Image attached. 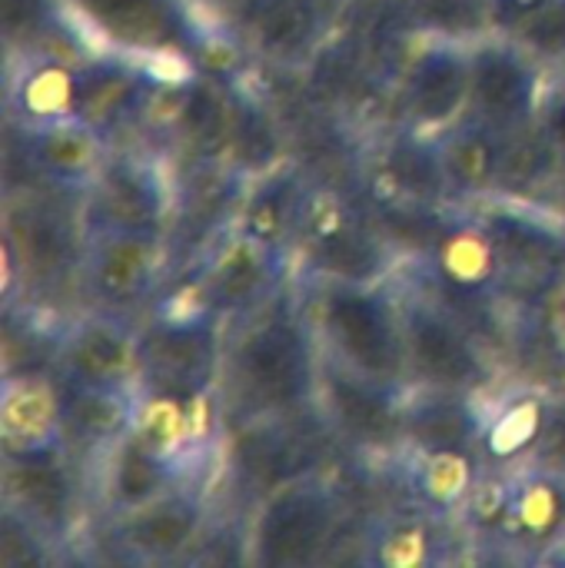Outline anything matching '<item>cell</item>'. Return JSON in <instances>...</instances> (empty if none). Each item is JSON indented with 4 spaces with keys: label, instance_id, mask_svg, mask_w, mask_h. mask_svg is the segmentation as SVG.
I'll return each instance as SVG.
<instances>
[{
    "label": "cell",
    "instance_id": "cell-1",
    "mask_svg": "<svg viewBox=\"0 0 565 568\" xmlns=\"http://www.w3.org/2000/svg\"><path fill=\"white\" fill-rule=\"evenodd\" d=\"M316 333L300 306L273 296L236 320L223 356V389L243 419H283L300 413L320 386Z\"/></svg>",
    "mask_w": 565,
    "mask_h": 568
},
{
    "label": "cell",
    "instance_id": "cell-2",
    "mask_svg": "<svg viewBox=\"0 0 565 568\" xmlns=\"http://www.w3.org/2000/svg\"><path fill=\"white\" fill-rule=\"evenodd\" d=\"M306 316L323 356L383 386L413 389L400 300L380 283L316 280Z\"/></svg>",
    "mask_w": 565,
    "mask_h": 568
},
{
    "label": "cell",
    "instance_id": "cell-3",
    "mask_svg": "<svg viewBox=\"0 0 565 568\" xmlns=\"http://www.w3.org/2000/svg\"><path fill=\"white\" fill-rule=\"evenodd\" d=\"M426 290L473 333L490 323L503 293V266L476 210H450L436 240L420 256Z\"/></svg>",
    "mask_w": 565,
    "mask_h": 568
},
{
    "label": "cell",
    "instance_id": "cell-4",
    "mask_svg": "<svg viewBox=\"0 0 565 568\" xmlns=\"http://www.w3.org/2000/svg\"><path fill=\"white\" fill-rule=\"evenodd\" d=\"M313 280L383 283L393 270V243L380 223L340 193L306 190L296 250Z\"/></svg>",
    "mask_w": 565,
    "mask_h": 568
},
{
    "label": "cell",
    "instance_id": "cell-5",
    "mask_svg": "<svg viewBox=\"0 0 565 568\" xmlns=\"http://www.w3.org/2000/svg\"><path fill=\"white\" fill-rule=\"evenodd\" d=\"M67 13L103 47L137 60H196L210 40L186 0H63Z\"/></svg>",
    "mask_w": 565,
    "mask_h": 568
},
{
    "label": "cell",
    "instance_id": "cell-6",
    "mask_svg": "<svg viewBox=\"0 0 565 568\" xmlns=\"http://www.w3.org/2000/svg\"><path fill=\"white\" fill-rule=\"evenodd\" d=\"M403 339L413 386H436L453 393H486L496 369L476 343V333L446 310L426 286L400 300Z\"/></svg>",
    "mask_w": 565,
    "mask_h": 568
},
{
    "label": "cell",
    "instance_id": "cell-7",
    "mask_svg": "<svg viewBox=\"0 0 565 568\" xmlns=\"http://www.w3.org/2000/svg\"><path fill=\"white\" fill-rule=\"evenodd\" d=\"M476 213L503 266V293L513 303H539L565 280V220L519 200H483Z\"/></svg>",
    "mask_w": 565,
    "mask_h": 568
},
{
    "label": "cell",
    "instance_id": "cell-8",
    "mask_svg": "<svg viewBox=\"0 0 565 568\" xmlns=\"http://www.w3.org/2000/svg\"><path fill=\"white\" fill-rule=\"evenodd\" d=\"M340 529V496L316 476L270 489L256 513L250 549L263 568H310L333 546Z\"/></svg>",
    "mask_w": 565,
    "mask_h": 568
},
{
    "label": "cell",
    "instance_id": "cell-9",
    "mask_svg": "<svg viewBox=\"0 0 565 568\" xmlns=\"http://www.w3.org/2000/svg\"><path fill=\"white\" fill-rule=\"evenodd\" d=\"M220 323V316L200 306L180 310L167 303L140 329V386L173 393H216L226 356Z\"/></svg>",
    "mask_w": 565,
    "mask_h": 568
},
{
    "label": "cell",
    "instance_id": "cell-10",
    "mask_svg": "<svg viewBox=\"0 0 565 568\" xmlns=\"http://www.w3.org/2000/svg\"><path fill=\"white\" fill-rule=\"evenodd\" d=\"M290 270V253L273 250L240 226L216 236L190 276V286L200 306L220 320L246 316L280 296Z\"/></svg>",
    "mask_w": 565,
    "mask_h": 568
},
{
    "label": "cell",
    "instance_id": "cell-11",
    "mask_svg": "<svg viewBox=\"0 0 565 568\" xmlns=\"http://www.w3.org/2000/svg\"><path fill=\"white\" fill-rule=\"evenodd\" d=\"M406 393L366 379L330 356L320 363L316 396L330 426L366 453L406 449Z\"/></svg>",
    "mask_w": 565,
    "mask_h": 568
},
{
    "label": "cell",
    "instance_id": "cell-12",
    "mask_svg": "<svg viewBox=\"0 0 565 568\" xmlns=\"http://www.w3.org/2000/svg\"><path fill=\"white\" fill-rule=\"evenodd\" d=\"M543 93L539 60L516 40L486 33L470 43V113L513 130L539 116Z\"/></svg>",
    "mask_w": 565,
    "mask_h": 568
},
{
    "label": "cell",
    "instance_id": "cell-13",
    "mask_svg": "<svg viewBox=\"0 0 565 568\" xmlns=\"http://www.w3.org/2000/svg\"><path fill=\"white\" fill-rule=\"evenodd\" d=\"M167 233L150 230H93L87 233L80 280L90 300L107 313L140 306L160 283Z\"/></svg>",
    "mask_w": 565,
    "mask_h": 568
},
{
    "label": "cell",
    "instance_id": "cell-14",
    "mask_svg": "<svg viewBox=\"0 0 565 568\" xmlns=\"http://www.w3.org/2000/svg\"><path fill=\"white\" fill-rule=\"evenodd\" d=\"M170 186L157 160L137 153H110L107 166L83 193L80 223L93 230H150L163 233L170 220Z\"/></svg>",
    "mask_w": 565,
    "mask_h": 568
},
{
    "label": "cell",
    "instance_id": "cell-15",
    "mask_svg": "<svg viewBox=\"0 0 565 568\" xmlns=\"http://www.w3.org/2000/svg\"><path fill=\"white\" fill-rule=\"evenodd\" d=\"M73 453L60 446L3 453V506L33 523L50 542H63L80 516Z\"/></svg>",
    "mask_w": 565,
    "mask_h": 568
},
{
    "label": "cell",
    "instance_id": "cell-16",
    "mask_svg": "<svg viewBox=\"0 0 565 568\" xmlns=\"http://www.w3.org/2000/svg\"><path fill=\"white\" fill-rule=\"evenodd\" d=\"M57 379L93 386H140V329L120 313H93L70 323L57 339Z\"/></svg>",
    "mask_w": 565,
    "mask_h": 568
},
{
    "label": "cell",
    "instance_id": "cell-17",
    "mask_svg": "<svg viewBox=\"0 0 565 568\" xmlns=\"http://www.w3.org/2000/svg\"><path fill=\"white\" fill-rule=\"evenodd\" d=\"M7 270H20V280L53 283L83 263V246L77 240L73 220L43 200H10L3 220Z\"/></svg>",
    "mask_w": 565,
    "mask_h": 568
},
{
    "label": "cell",
    "instance_id": "cell-18",
    "mask_svg": "<svg viewBox=\"0 0 565 568\" xmlns=\"http://www.w3.org/2000/svg\"><path fill=\"white\" fill-rule=\"evenodd\" d=\"M23 166L50 190L87 193L110 160V136L77 116L47 123H17Z\"/></svg>",
    "mask_w": 565,
    "mask_h": 568
},
{
    "label": "cell",
    "instance_id": "cell-19",
    "mask_svg": "<svg viewBox=\"0 0 565 568\" xmlns=\"http://www.w3.org/2000/svg\"><path fill=\"white\" fill-rule=\"evenodd\" d=\"M403 103L413 130H446L470 113V43L433 37L410 63Z\"/></svg>",
    "mask_w": 565,
    "mask_h": 568
},
{
    "label": "cell",
    "instance_id": "cell-20",
    "mask_svg": "<svg viewBox=\"0 0 565 568\" xmlns=\"http://www.w3.org/2000/svg\"><path fill=\"white\" fill-rule=\"evenodd\" d=\"M153 90H157V77L143 63H137V57L117 50L93 60L83 57L77 70L73 116L113 140V133L140 120Z\"/></svg>",
    "mask_w": 565,
    "mask_h": 568
},
{
    "label": "cell",
    "instance_id": "cell-21",
    "mask_svg": "<svg viewBox=\"0 0 565 568\" xmlns=\"http://www.w3.org/2000/svg\"><path fill=\"white\" fill-rule=\"evenodd\" d=\"M206 523V503L196 486H176L163 496L117 516V542L147 562H173L196 546Z\"/></svg>",
    "mask_w": 565,
    "mask_h": 568
},
{
    "label": "cell",
    "instance_id": "cell-22",
    "mask_svg": "<svg viewBox=\"0 0 565 568\" xmlns=\"http://www.w3.org/2000/svg\"><path fill=\"white\" fill-rule=\"evenodd\" d=\"M60 433L73 456H103L123 436H130L140 386H93L60 379Z\"/></svg>",
    "mask_w": 565,
    "mask_h": 568
},
{
    "label": "cell",
    "instance_id": "cell-23",
    "mask_svg": "<svg viewBox=\"0 0 565 568\" xmlns=\"http://www.w3.org/2000/svg\"><path fill=\"white\" fill-rule=\"evenodd\" d=\"M565 536V479L519 466L513 469L509 513L500 546L529 559H549Z\"/></svg>",
    "mask_w": 565,
    "mask_h": 568
},
{
    "label": "cell",
    "instance_id": "cell-24",
    "mask_svg": "<svg viewBox=\"0 0 565 568\" xmlns=\"http://www.w3.org/2000/svg\"><path fill=\"white\" fill-rule=\"evenodd\" d=\"M443 173L456 203H483L500 193L503 176V130L476 113L460 116L436 133Z\"/></svg>",
    "mask_w": 565,
    "mask_h": 568
},
{
    "label": "cell",
    "instance_id": "cell-25",
    "mask_svg": "<svg viewBox=\"0 0 565 568\" xmlns=\"http://www.w3.org/2000/svg\"><path fill=\"white\" fill-rule=\"evenodd\" d=\"M486 416L470 393L413 386L406 393V449L416 453H476ZM483 459V456H480Z\"/></svg>",
    "mask_w": 565,
    "mask_h": 568
},
{
    "label": "cell",
    "instance_id": "cell-26",
    "mask_svg": "<svg viewBox=\"0 0 565 568\" xmlns=\"http://www.w3.org/2000/svg\"><path fill=\"white\" fill-rule=\"evenodd\" d=\"M80 60L83 57L53 50H23L7 83V110L13 123H47L73 116Z\"/></svg>",
    "mask_w": 565,
    "mask_h": 568
},
{
    "label": "cell",
    "instance_id": "cell-27",
    "mask_svg": "<svg viewBox=\"0 0 565 568\" xmlns=\"http://www.w3.org/2000/svg\"><path fill=\"white\" fill-rule=\"evenodd\" d=\"M100 496L107 503V509L113 516H123L157 496H163L167 489L176 486H190L180 479V473L160 459L153 449H147L133 433L123 436L117 446H110L100 456Z\"/></svg>",
    "mask_w": 565,
    "mask_h": 568
},
{
    "label": "cell",
    "instance_id": "cell-28",
    "mask_svg": "<svg viewBox=\"0 0 565 568\" xmlns=\"http://www.w3.org/2000/svg\"><path fill=\"white\" fill-rule=\"evenodd\" d=\"M3 453H33L60 446V389L47 376H10L3 379L0 409Z\"/></svg>",
    "mask_w": 565,
    "mask_h": 568
},
{
    "label": "cell",
    "instance_id": "cell-29",
    "mask_svg": "<svg viewBox=\"0 0 565 568\" xmlns=\"http://www.w3.org/2000/svg\"><path fill=\"white\" fill-rule=\"evenodd\" d=\"M440 513L426 506L400 509L366 532V562L380 568H430L446 559V532Z\"/></svg>",
    "mask_w": 565,
    "mask_h": 568
},
{
    "label": "cell",
    "instance_id": "cell-30",
    "mask_svg": "<svg viewBox=\"0 0 565 568\" xmlns=\"http://www.w3.org/2000/svg\"><path fill=\"white\" fill-rule=\"evenodd\" d=\"M386 193L406 196V200H420V203H456L443 173V160H440V146H436V133H423V130H406L396 133L380 156V186Z\"/></svg>",
    "mask_w": 565,
    "mask_h": 568
},
{
    "label": "cell",
    "instance_id": "cell-31",
    "mask_svg": "<svg viewBox=\"0 0 565 568\" xmlns=\"http://www.w3.org/2000/svg\"><path fill=\"white\" fill-rule=\"evenodd\" d=\"M303 203H306V186L293 173H273L260 180L236 206V226L253 240L293 256Z\"/></svg>",
    "mask_w": 565,
    "mask_h": 568
},
{
    "label": "cell",
    "instance_id": "cell-32",
    "mask_svg": "<svg viewBox=\"0 0 565 568\" xmlns=\"http://www.w3.org/2000/svg\"><path fill=\"white\" fill-rule=\"evenodd\" d=\"M503 176H500V193L503 200H519V203H533L536 196L546 193V186H553L556 180H563L565 163L559 150L553 146V140L546 136V130L539 126V116L503 130ZM493 196V200H496Z\"/></svg>",
    "mask_w": 565,
    "mask_h": 568
},
{
    "label": "cell",
    "instance_id": "cell-33",
    "mask_svg": "<svg viewBox=\"0 0 565 568\" xmlns=\"http://www.w3.org/2000/svg\"><path fill=\"white\" fill-rule=\"evenodd\" d=\"M410 453V473L406 483L420 506L440 513V516H460L470 493L476 489L483 469L476 453Z\"/></svg>",
    "mask_w": 565,
    "mask_h": 568
},
{
    "label": "cell",
    "instance_id": "cell-34",
    "mask_svg": "<svg viewBox=\"0 0 565 568\" xmlns=\"http://www.w3.org/2000/svg\"><path fill=\"white\" fill-rule=\"evenodd\" d=\"M246 17H250V33L263 50L280 57H296L316 40L330 13L300 0H250Z\"/></svg>",
    "mask_w": 565,
    "mask_h": 568
},
{
    "label": "cell",
    "instance_id": "cell-35",
    "mask_svg": "<svg viewBox=\"0 0 565 568\" xmlns=\"http://www.w3.org/2000/svg\"><path fill=\"white\" fill-rule=\"evenodd\" d=\"M396 17L420 33L466 40L493 33L490 0H393Z\"/></svg>",
    "mask_w": 565,
    "mask_h": 568
},
{
    "label": "cell",
    "instance_id": "cell-36",
    "mask_svg": "<svg viewBox=\"0 0 565 568\" xmlns=\"http://www.w3.org/2000/svg\"><path fill=\"white\" fill-rule=\"evenodd\" d=\"M546 409H549V403H543L536 396H519L503 413L486 416L480 456L493 459L500 466H526L529 449L543 429Z\"/></svg>",
    "mask_w": 565,
    "mask_h": 568
},
{
    "label": "cell",
    "instance_id": "cell-37",
    "mask_svg": "<svg viewBox=\"0 0 565 568\" xmlns=\"http://www.w3.org/2000/svg\"><path fill=\"white\" fill-rule=\"evenodd\" d=\"M523 50H529L536 60L563 63L565 60V0H549L539 7L516 33H509Z\"/></svg>",
    "mask_w": 565,
    "mask_h": 568
},
{
    "label": "cell",
    "instance_id": "cell-38",
    "mask_svg": "<svg viewBox=\"0 0 565 568\" xmlns=\"http://www.w3.org/2000/svg\"><path fill=\"white\" fill-rule=\"evenodd\" d=\"M50 539L27 523L20 513L3 506V529H0V559L3 568H27V566H47L50 562Z\"/></svg>",
    "mask_w": 565,
    "mask_h": 568
},
{
    "label": "cell",
    "instance_id": "cell-39",
    "mask_svg": "<svg viewBox=\"0 0 565 568\" xmlns=\"http://www.w3.org/2000/svg\"><path fill=\"white\" fill-rule=\"evenodd\" d=\"M53 0H3V33L7 43H33L43 47V37L53 30Z\"/></svg>",
    "mask_w": 565,
    "mask_h": 568
},
{
    "label": "cell",
    "instance_id": "cell-40",
    "mask_svg": "<svg viewBox=\"0 0 565 568\" xmlns=\"http://www.w3.org/2000/svg\"><path fill=\"white\" fill-rule=\"evenodd\" d=\"M526 466L539 469V473H549L556 479H565V399L549 403L543 429H539V436H536V443L529 449Z\"/></svg>",
    "mask_w": 565,
    "mask_h": 568
},
{
    "label": "cell",
    "instance_id": "cell-41",
    "mask_svg": "<svg viewBox=\"0 0 565 568\" xmlns=\"http://www.w3.org/2000/svg\"><path fill=\"white\" fill-rule=\"evenodd\" d=\"M539 126L546 130V136L553 140V146L559 150L565 163V77H559L539 103Z\"/></svg>",
    "mask_w": 565,
    "mask_h": 568
},
{
    "label": "cell",
    "instance_id": "cell-42",
    "mask_svg": "<svg viewBox=\"0 0 565 568\" xmlns=\"http://www.w3.org/2000/svg\"><path fill=\"white\" fill-rule=\"evenodd\" d=\"M549 0H490V13H493V33H516L539 7H546Z\"/></svg>",
    "mask_w": 565,
    "mask_h": 568
},
{
    "label": "cell",
    "instance_id": "cell-43",
    "mask_svg": "<svg viewBox=\"0 0 565 568\" xmlns=\"http://www.w3.org/2000/svg\"><path fill=\"white\" fill-rule=\"evenodd\" d=\"M556 196H559V216L565 220V176L559 180V193H556Z\"/></svg>",
    "mask_w": 565,
    "mask_h": 568
},
{
    "label": "cell",
    "instance_id": "cell-44",
    "mask_svg": "<svg viewBox=\"0 0 565 568\" xmlns=\"http://www.w3.org/2000/svg\"><path fill=\"white\" fill-rule=\"evenodd\" d=\"M549 559H556V562H565V536H563V542L556 546V552H553Z\"/></svg>",
    "mask_w": 565,
    "mask_h": 568
}]
</instances>
